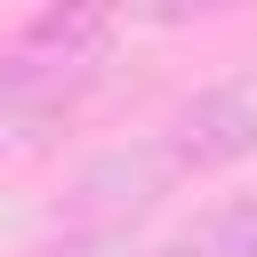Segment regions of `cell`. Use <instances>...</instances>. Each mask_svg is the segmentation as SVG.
Masks as SVG:
<instances>
[{"label":"cell","mask_w":257,"mask_h":257,"mask_svg":"<svg viewBox=\"0 0 257 257\" xmlns=\"http://www.w3.org/2000/svg\"><path fill=\"white\" fill-rule=\"evenodd\" d=\"M104 56H112V16L96 8H40L0 40V128L16 161L40 153L88 104V88L104 80Z\"/></svg>","instance_id":"obj_1"},{"label":"cell","mask_w":257,"mask_h":257,"mask_svg":"<svg viewBox=\"0 0 257 257\" xmlns=\"http://www.w3.org/2000/svg\"><path fill=\"white\" fill-rule=\"evenodd\" d=\"M161 145L177 153L185 177H209V169H233L257 153V64H233L217 72L209 88H193L177 104V120L161 128Z\"/></svg>","instance_id":"obj_2"},{"label":"cell","mask_w":257,"mask_h":257,"mask_svg":"<svg viewBox=\"0 0 257 257\" xmlns=\"http://www.w3.org/2000/svg\"><path fill=\"white\" fill-rule=\"evenodd\" d=\"M137 257H257V201H209Z\"/></svg>","instance_id":"obj_3"},{"label":"cell","mask_w":257,"mask_h":257,"mask_svg":"<svg viewBox=\"0 0 257 257\" xmlns=\"http://www.w3.org/2000/svg\"><path fill=\"white\" fill-rule=\"evenodd\" d=\"M24 257H137V249H120V241H96V233H64V225H56V241H32Z\"/></svg>","instance_id":"obj_4"}]
</instances>
